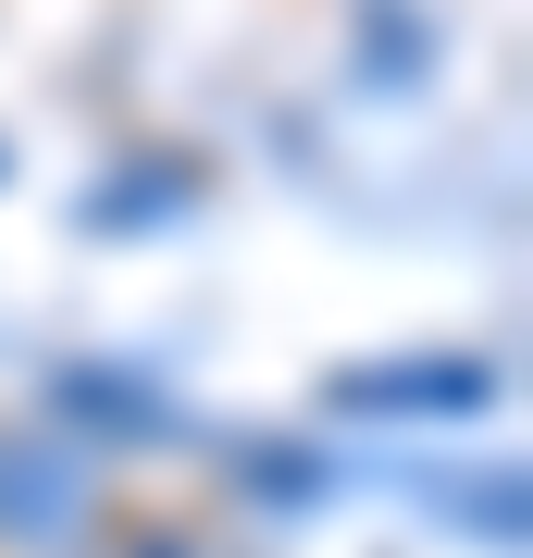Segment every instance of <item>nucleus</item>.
Returning a JSON list of instances; mask_svg holds the SVG:
<instances>
[{
  "instance_id": "f257e3e1",
  "label": "nucleus",
  "mask_w": 533,
  "mask_h": 558,
  "mask_svg": "<svg viewBox=\"0 0 533 558\" xmlns=\"http://www.w3.org/2000/svg\"><path fill=\"white\" fill-rule=\"evenodd\" d=\"M99 521V472L50 435H0V558H62Z\"/></svg>"
}]
</instances>
